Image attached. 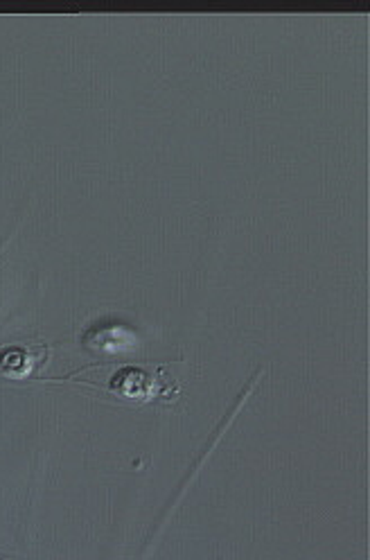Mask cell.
<instances>
[{
    "mask_svg": "<svg viewBox=\"0 0 370 560\" xmlns=\"http://www.w3.org/2000/svg\"><path fill=\"white\" fill-rule=\"evenodd\" d=\"M113 389L122 395H143L147 394V377L138 368H125V371L117 373L111 382Z\"/></svg>",
    "mask_w": 370,
    "mask_h": 560,
    "instance_id": "6da1fadb",
    "label": "cell"
}]
</instances>
